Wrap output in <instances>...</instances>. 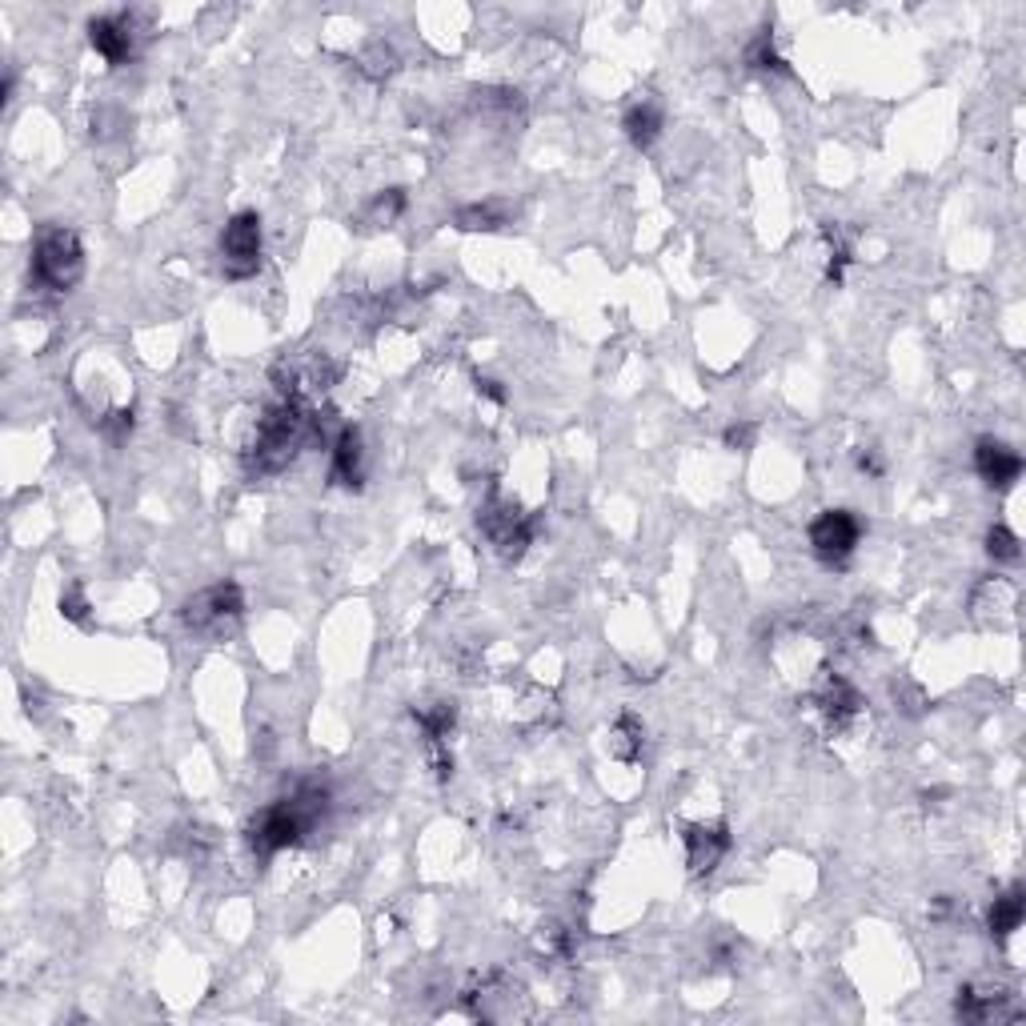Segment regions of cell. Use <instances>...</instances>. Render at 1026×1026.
Returning <instances> with one entry per match:
<instances>
[{
	"label": "cell",
	"instance_id": "1",
	"mask_svg": "<svg viewBox=\"0 0 1026 1026\" xmlns=\"http://www.w3.org/2000/svg\"><path fill=\"white\" fill-rule=\"evenodd\" d=\"M325 418H330V413H317L310 401L277 398L257 418L250 446L241 453V458H245V469L257 473V478H270V473L290 469L293 458H297L305 446H313V441H333L330 429H325Z\"/></svg>",
	"mask_w": 1026,
	"mask_h": 1026
},
{
	"label": "cell",
	"instance_id": "6",
	"mask_svg": "<svg viewBox=\"0 0 1026 1026\" xmlns=\"http://www.w3.org/2000/svg\"><path fill=\"white\" fill-rule=\"evenodd\" d=\"M261 250H265V229H261V213L241 209L225 221L221 229V265L229 281H250L261 270Z\"/></svg>",
	"mask_w": 1026,
	"mask_h": 1026
},
{
	"label": "cell",
	"instance_id": "25",
	"mask_svg": "<svg viewBox=\"0 0 1026 1026\" xmlns=\"http://www.w3.org/2000/svg\"><path fill=\"white\" fill-rule=\"evenodd\" d=\"M89 609L92 606H89V598H85V586H80V582H72V586L60 594V614H65L69 622H77V626L89 622Z\"/></svg>",
	"mask_w": 1026,
	"mask_h": 1026
},
{
	"label": "cell",
	"instance_id": "10",
	"mask_svg": "<svg viewBox=\"0 0 1026 1026\" xmlns=\"http://www.w3.org/2000/svg\"><path fill=\"white\" fill-rule=\"evenodd\" d=\"M137 17L133 12H105L89 20V45L105 65L120 69L137 57Z\"/></svg>",
	"mask_w": 1026,
	"mask_h": 1026
},
{
	"label": "cell",
	"instance_id": "29",
	"mask_svg": "<svg viewBox=\"0 0 1026 1026\" xmlns=\"http://www.w3.org/2000/svg\"><path fill=\"white\" fill-rule=\"evenodd\" d=\"M854 466L862 469L867 478H882V458H878L874 449H867V446L858 449V453H854Z\"/></svg>",
	"mask_w": 1026,
	"mask_h": 1026
},
{
	"label": "cell",
	"instance_id": "7",
	"mask_svg": "<svg viewBox=\"0 0 1026 1026\" xmlns=\"http://www.w3.org/2000/svg\"><path fill=\"white\" fill-rule=\"evenodd\" d=\"M810 549H814L818 561L827 566H842L850 561V554L862 541V521H858L854 509H822L814 521H810Z\"/></svg>",
	"mask_w": 1026,
	"mask_h": 1026
},
{
	"label": "cell",
	"instance_id": "8",
	"mask_svg": "<svg viewBox=\"0 0 1026 1026\" xmlns=\"http://www.w3.org/2000/svg\"><path fill=\"white\" fill-rule=\"evenodd\" d=\"M682 847H686L690 878L714 874L717 862H722V858L730 854V847H734L726 818H714V822H686V827H682Z\"/></svg>",
	"mask_w": 1026,
	"mask_h": 1026
},
{
	"label": "cell",
	"instance_id": "28",
	"mask_svg": "<svg viewBox=\"0 0 1026 1026\" xmlns=\"http://www.w3.org/2000/svg\"><path fill=\"white\" fill-rule=\"evenodd\" d=\"M473 389H478V398H486V401H494V405H506L509 401V393H506V385H501L498 378H473Z\"/></svg>",
	"mask_w": 1026,
	"mask_h": 1026
},
{
	"label": "cell",
	"instance_id": "13",
	"mask_svg": "<svg viewBox=\"0 0 1026 1026\" xmlns=\"http://www.w3.org/2000/svg\"><path fill=\"white\" fill-rule=\"evenodd\" d=\"M662 129H666V113H662V105L654 97L634 100V105L622 113V133H626V140L634 149H654V140L662 137Z\"/></svg>",
	"mask_w": 1026,
	"mask_h": 1026
},
{
	"label": "cell",
	"instance_id": "5",
	"mask_svg": "<svg viewBox=\"0 0 1026 1026\" xmlns=\"http://www.w3.org/2000/svg\"><path fill=\"white\" fill-rule=\"evenodd\" d=\"M478 526L489 546H494V554L501 561H509V566L526 558V549L534 546V518H529L518 501L501 498V494H489L486 498V506L478 514Z\"/></svg>",
	"mask_w": 1026,
	"mask_h": 1026
},
{
	"label": "cell",
	"instance_id": "24",
	"mask_svg": "<svg viewBox=\"0 0 1026 1026\" xmlns=\"http://www.w3.org/2000/svg\"><path fill=\"white\" fill-rule=\"evenodd\" d=\"M133 426H137V418H133V409H109V413H100L97 418V429L100 438L113 441V446H125V441L133 438Z\"/></svg>",
	"mask_w": 1026,
	"mask_h": 1026
},
{
	"label": "cell",
	"instance_id": "16",
	"mask_svg": "<svg viewBox=\"0 0 1026 1026\" xmlns=\"http://www.w3.org/2000/svg\"><path fill=\"white\" fill-rule=\"evenodd\" d=\"M1023 918H1026V895H1023V887H1010V890H1003L995 902H990L987 927H990V935H995L998 942H1007V938L1015 935L1018 927H1023Z\"/></svg>",
	"mask_w": 1026,
	"mask_h": 1026
},
{
	"label": "cell",
	"instance_id": "20",
	"mask_svg": "<svg viewBox=\"0 0 1026 1026\" xmlns=\"http://www.w3.org/2000/svg\"><path fill=\"white\" fill-rule=\"evenodd\" d=\"M405 205H409V201H405V189H381L378 197H373V201L365 205L361 221H365L369 229H389V225H393V221H398L401 213H405Z\"/></svg>",
	"mask_w": 1026,
	"mask_h": 1026
},
{
	"label": "cell",
	"instance_id": "12",
	"mask_svg": "<svg viewBox=\"0 0 1026 1026\" xmlns=\"http://www.w3.org/2000/svg\"><path fill=\"white\" fill-rule=\"evenodd\" d=\"M330 478L345 489H361L365 481V441L358 426H341L330 441Z\"/></svg>",
	"mask_w": 1026,
	"mask_h": 1026
},
{
	"label": "cell",
	"instance_id": "14",
	"mask_svg": "<svg viewBox=\"0 0 1026 1026\" xmlns=\"http://www.w3.org/2000/svg\"><path fill=\"white\" fill-rule=\"evenodd\" d=\"M978 594H983V598L970 602V609H975V618L983 622V626H1003V622H1010V614H1015V602H1018L1015 582L987 578L983 586H978Z\"/></svg>",
	"mask_w": 1026,
	"mask_h": 1026
},
{
	"label": "cell",
	"instance_id": "18",
	"mask_svg": "<svg viewBox=\"0 0 1026 1026\" xmlns=\"http://www.w3.org/2000/svg\"><path fill=\"white\" fill-rule=\"evenodd\" d=\"M642 750H646V726H642L638 714H618V722L609 726V754L618 762H638Z\"/></svg>",
	"mask_w": 1026,
	"mask_h": 1026
},
{
	"label": "cell",
	"instance_id": "17",
	"mask_svg": "<svg viewBox=\"0 0 1026 1026\" xmlns=\"http://www.w3.org/2000/svg\"><path fill=\"white\" fill-rule=\"evenodd\" d=\"M453 225L461 233H498L509 225V205L501 201H478V205H461L453 213Z\"/></svg>",
	"mask_w": 1026,
	"mask_h": 1026
},
{
	"label": "cell",
	"instance_id": "11",
	"mask_svg": "<svg viewBox=\"0 0 1026 1026\" xmlns=\"http://www.w3.org/2000/svg\"><path fill=\"white\" fill-rule=\"evenodd\" d=\"M975 473L987 481L990 489H1010L1023 478V458L1018 449L998 438H978L975 441Z\"/></svg>",
	"mask_w": 1026,
	"mask_h": 1026
},
{
	"label": "cell",
	"instance_id": "4",
	"mask_svg": "<svg viewBox=\"0 0 1026 1026\" xmlns=\"http://www.w3.org/2000/svg\"><path fill=\"white\" fill-rule=\"evenodd\" d=\"M241 614H245V594H241L237 582H213V586L197 589L180 606L185 629L201 634V638H225L241 622Z\"/></svg>",
	"mask_w": 1026,
	"mask_h": 1026
},
{
	"label": "cell",
	"instance_id": "21",
	"mask_svg": "<svg viewBox=\"0 0 1026 1026\" xmlns=\"http://www.w3.org/2000/svg\"><path fill=\"white\" fill-rule=\"evenodd\" d=\"M358 69L365 72L369 80H389L393 72L401 69V60H398V52H393V45H385V40H369L365 49H361V57H358Z\"/></svg>",
	"mask_w": 1026,
	"mask_h": 1026
},
{
	"label": "cell",
	"instance_id": "22",
	"mask_svg": "<svg viewBox=\"0 0 1026 1026\" xmlns=\"http://www.w3.org/2000/svg\"><path fill=\"white\" fill-rule=\"evenodd\" d=\"M746 65H750V69H758V72H786V60L778 57V49H774V32L762 29L754 40H750V45H746Z\"/></svg>",
	"mask_w": 1026,
	"mask_h": 1026
},
{
	"label": "cell",
	"instance_id": "26",
	"mask_svg": "<svg viewBox=\"0 0 1026 1026\" xmlns=\"http://www.w3.org/2000/svg\"><path fill=\"white\" fill-rule=\"evenodd\" d=\"M722 441H726V449H750L758 441V426L754 421H734V426L722 429Z\"/></svg>",
	"mask_w": 1026,
	"mask_h": 1026
},
{
	"label": "cell",
	"instance_id": "23",
	"mask_svg": "<svg viewBox=\"0 0 1026 1026\" xmlns=\"http://www.w3.org/2000/svg\"><path fill=\"white\" fill-rule=\"evenodd\" d=\"M987 554L995 561H1018L1023 558V541H1018V534L1010 526L995 521V526L987 529Z\"/></svg>",
	"mask_w": 1026,
	"mask_h": 1026
},
{
	"label": "cell",
	"instance_id": "3",
	"mask_svg": "<svg viewBox=\"0 0 1026 1026\" xmlns=\"http://www.w3.org/2000/svg\"><path fill=\"white\" fill-rule=\"evenodd\" d=\"M32 277L49 293H69L85 277V245L65 225H40L32 241Z\"/></svg>",
	"mask_w": 1026,
	"mask_h": 1026
},
{
	"label": "cell",
	"instance_id": "27",
	"mask_svg": "<svg viewBox=\"0 0 1026 1026\" xmlns=\"http://www.w3.org/2000/svg\"><path fill=\"white\" fill-rule=\"evenodd\" d=\"M429 746V766H433V778L438 782H449L453 778V754H449L446 742H426Z\"/></svg>",
	"mask_w": 1026,
	"mask_h": 1026
},
{
	"label": "cell",
	"instance_id": "9",
	"mask_svg": "<svg viewBox=\"0 0 1026 1026\" xmlns=\"http://www.w3.org/2000/svg\"><path fill=\"white\" fill-rule=\"evenodd\" d=\"M862 706H867L862 694H858L842 674H827V678L814 686V694H810V710H814V717L827 726V734H842V730L862 714Z\"/></svg>",
	"mask_w": 1026,
	"mask_h": 1026
},
{
	"label": "cell",
	"instance_id": "15",
	"mask_svg": "<svg viewBox=\"0 0 1026 1026\" xmlns=\"http://www.w3.org/2000/svg\"><path fill=\"white\" fill-rule=\"evenodd\" d=\"M822 250H827V257H822V265H827V285H842L850 261H854V241H850V233L842 229V225L827 221V225H822Z\"/></svg>",
	"mask_w": 1026,
	"mask_h": 1026
},
{
	"label": "cell",
	"instance_id": "2",
	"mask_svg": "<svg viewBox=\"0 0 1026 1026\" xmlns=\"http://www.w3.org/2000/svg\"><path fill=\"white\" fill-rule=\"evenodd\" d=\"M325 814H330V786H325L321 778H301L290 798L270 802V807L250 822L245 834H250L253 854L273 858V854H281V850L301 847V842L321 827V818Z\"/></svg>",
	"mask_w": 1026,
	"mask_h": 1026
},
{
	"label": "cell",
	"instance_id": "19",
	"mask_svg": "<svg viewBox=\"0 0 1026 1026\" xmlns=\"http://www.w3.org/2000/svg\"><path fill=\"white\" fill-rule=\"evenodd\" d=\"M413 722L426 734V742H446L458 726V706L453 702H426V706H413Z\"/></svg>",
	"mask_w": 1026,
	"mask_h": 1026
}]
</instances>
